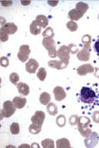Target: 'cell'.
<instances>
[{"label":"cell","instance_id":"cell-1","mask_svg":"<svg viewBox=\"0 0 99 148\" xmlns=\"http://www.w3.org/2000/svg\"><path fill=\"white\" fill-rule=\"evenodd\" d=\"M91 124V119L87 116H80L78 119L77 126L78 130L83 137L87 138L91 135L92 130L89 128V126Z\"/></svg>","mask_w":99,"mask_h":148},{"label":"cell","instance_id":"cell-2","mask_svg":"<svg viewBox=\"0 0 99 148\" xmlns=\"http://www.w3.org/2000/svg\"><path fill=\"white\" fill-rule=\"evenodd\" d=\"M96 92L91 88L83 87L80 92L79 99L83 103L86 104H92L95 101L96 99Z\"/></svg>","mask_w":99,"mask_h":148},{"label":"cell","instance_id":"cell-3","mask_svg":"<svg viewBox=\"0 0 99 148\" xmlns=\"http://www.w3.org/2000/svg\"><path fill=\"white\" fill-rule=\"evenodd\" d=\"M42 45L47 50L48 55L50 58H56L57 56V50L56 42L53 38L44 37L42 40Z\"/></svg>","mask_w":99,"mask_h":148},{"label":"cell","instance_id":"cell-4","mask_svg":"<svg viewBox=\"0 0 99 148\" xmlns=\"http://www.w3.org/2000/svg\"><path fill=\"white\" fill-rule=\"evenodd\" d=\"M15 111L16 107L13 105V102L6 101L3 103V109L1 110V119H3V117L10 118L13 114H15Z\"/></svg>","mask_w":99,"mask_h":148},{"label":"cell","instance_id":"cell-5","mask_svg":"<svg viewBox=\"0 0 99 148\" xmlns=\"http://www.w3.org/2000/svg\"><path fill=\"white\" fill-rule=\"evenodd\" d=\"M31 49L29 45H23L20 46L19 52L17 54V57L20 62H25L29 58V55L31 54Z\"/></svg>","mask_w":99,"mask_h":148},{"label":"cell","instance_id":"cell-6","mask_svg":"<svg viewBox=\"0 0 99 148\" xmlns=\"http://www.w3.org/2000/svg\"><path fill=\"white\" fill-rule=\"evenodd\" d=\"M99 136L95 132H92L91 135L89 137L85 138V145L88 148H93L95 147L98 143Z\"/></svg>","mask_w":99,"mask_h":148},{"label":"cell","instance_id":"cell-7","mask_svg":"<svg viewBox=\"0 0 99 148\" xmlns=\"http://www.w3.org/2000/svg\"><path fill=\"white\" fill-rule=\"evenodd\" d=\"M45 118L46 114L43 111L37 110L36 111L34 114L31 117V121L34 124H36L40 126H42Z\"/></svg>","mask_w":99,"mask_h":148},{"label":"cell","instance_id":"cell-8","mask_svg":"<svg viewBox=\"0 0 99 148\" xmlns=\"http://www.w3.org/2000/svg\"><path fill=\"white\" fill-rule=\"evenodd\" d=\"M69 62L65 61V60H50L48 62V65L50 68L58 69V70H61V69H65L67 66H68Z\"/></svg>","mask_w":99,"mask_h":148},{"label":"cell","instance_id":"cell-9","mask_svg":"<svg viewBox=\"0 0 99 148\" xmlns=\"http://www.w3.org/2000/svg\"><path fill=\"white\" fill-rule=\"evenodd\" d=\"M90 52H91V46H83V49L79 51L77 54L78 60L82 62L89 61L90 59Z\"/></svg>","mask_w":99,"mask_h":148},{"label":"cell","instance_id":"cell-10","mask_svg":"<svg viewBox=\"0 0 99 148\" xmlns=\"http://www.w3.org/2000/svg\"><path fill=\"white\" fill-rule=\"evenodd\" d=\"M70 51L68 46L63 45L57 51V56L61 60L68 61L70 60Z\"/></svg>","mask_w":99,"mask_h":148},{"label":"cell","instance_id":"cell-11","mask_svg":"<svg viewBox=\"0 0 99 148\" xmlns=\"http://www.w3.org/2000/svg\"><path fill=\"white\" fill-rule=\"evenodd\" d=\"M94 71V67L90 64H86L82 66H80L79 68L77 69V71L78 75L80 76L86 75L87 73H92Z\"/></svg>","mask_w":99,"mask_h":148},{"label":"cell","instance_id":"cell-12","mask_svg":"<svg viewBox=\"0 0 99 148\" xmlns=\"http://www.w3.org/2000/svg\"><path fill=\"white\" fill-rule=\"evenodd\" d=\"M53 92H54L55 99L57 101H61L64 100L67 96L65 90L63 87L60 86H57L55 87L53 90Z\"/></svg>","mask_w":99,"mask_h":148},{"label":"cell","instance_id":"cell-13","mask_svg":"<svg viewBox=\"0 0 99 148\" xmlns=\"http://www.w3.org/2000/svg\"><path fill=\"white\" fill-rule=\"evenodd\" d=\"M39 64L36 60L31 58L25 65L26 71L29 73H35L36 69L38 68Z\"/></svg>","mask_w":99,"mask_h":148},{"label":"cell","instance_id":"cell-14","mask_svg":"<svg viewBox=\"0 0 99 148\" xmlns=\"http://www.w3.org/2000/svg\"><path fill=\"white\" fill-rule=\"evenodd\" d=\"M3 31H5L8 34H13L17 31V26L13 23H7L1 27Z\"/></svg>","mask_w":99,"mask_h":148},{"label":"cell","instance_id":"cell-15","mask_svg":"<svg viewBox=\"0 0 99 148\" xmlns=\"http://www.w3.org/2000/svg\"><path fill=\"white\" fill-rule=\"evenodd\" d=\"M17 87L18 89V92L20 95L23 96H27L29 94L30 88L27 83L20 82L17 84Z\"/></svg>","mask_w":99,"mask_h":148},{"label":"cell","instance_id":"cell-16","mask_svg":"<svg viewBox=\"0 0 99 148\" xmlns=\"http://www.w3.org/2000/svg\"><path fill=\"white\" fill-rule=\"evenodd\" d=\"M12 102L16 108L21 109V108H24L25 105H26L27 99L26 98H23V97H15L13 98Z\"/></svg>","mask_w":99,"mask_h":148},{"label":"cell","instance_id":"cell-17","mask_svg":"<svg viewBox=\"0 0 99 148\" xmlns=\"http://www.w3.org/2000/svg\"><path fill=\"white\" fill-rule=\"evenodd\" d=\"M84 14L81 13L80 11L76 9H73L68 13V18L71 21H78L83 17Z\"/></svg>","mask_w":99,"mask_h":148},{"label":"cell","instance_id":"cell-18","mask_svg":"<svg viewBox=\"0 0 99 148\" xmlns=\"http://www.w3.org/2000/svg\"><path fill=\"white\" fill-rule=\"evenodd\" d=\"M35 21L39 26L44 28V29H45L48 26V23H49L48 18L44 15H38V16H36Z\"/></svg>","mask_w":99,"mask_h":148},{"label":"cell","instance_id":"cell-19","mask_svg":"<svg viewBox=\"0 0 99 148\" xmlns=\"http://www.w3.org/2000/svg\"><path fill=\"white\" fill-rule=\"evenodd\" d=\"M30 32L33 35H38L41 32V27L38 25L36 21H33L30 25Z\"/></svg>","mask_w":99,"mask_h":148},{"label":"cell","instance_id":"cell-20","mask_svg":"<svg viewBox=\"0 0 99 148\" xmlns=\"http://www.w3.org/2000/svg\"><path fill=\"white\" fill-rule=\"evenodd\" d=\"M40 103L44 105H47L48 103H50L51 101V96L47 92H43L40 94V98H39Z\"/></svg>","mask_w":99,"mask_h":148},{"label":"cell","instance_id":"cell-21","mask_svg":"<svg viewBox=\"0 0 99 148\" xmlns=\"http://www.w3.org/2000/svg\"><path fill=\"white\" fill-rule=\"evenodd\" d=\"M56 147L57 148L71 147L70 141L66 138L59 139L56 141Z\"/></svg>","mask_w":99,"mask_h":148},{"label":"cell","instance_id":"cell-22","mask_svg":"<svg viewBox=\"0 0 99 148\" xmlns=\"http://www.w3.org/2000/svg\"><path fill=\"white\" fill-rule=\"evenodd\" d=\"M46 110L48 111V114L51 116H55L57 114V106L56 105V104L53 103H48L46 106Z\"/></svg>","mask_w":99,"mask_h":148},{"label":"cell","instance_id":"cell-23","mask_svg":"<svg viewBox=\"0 0 99 148\" xmlns=\"http://www.w3.org/2000/svg\"><path fill=\"white\" fill-rule=\"evenodd\" d=\"M75 9L85 15V13H86L87 11L89 9V5L86 3H85V2H82V1L78 2V3L76 4Z\"/></svg>","mask_w":99,"mask_h":148},{"label":"cell","instance_id":"cell-24","mask_svg":"<svg viewBox=\"0 0 99 148\" xmlns=\"http://www.w3.org/2000/svg\"><path fill=\"white\" fill-rule=\"evenodd\" d=\"M29 132L31 134L36 135V134H38L40 132L41 130H42V126H38V125L34 124L33 123L29 126Z\"/></svg>","mask_w":99,"mask_h":148},{"label":"cell","instance_id":"cell-25","mask_svg":"<svg viewBox=\"0 0 99 148\" xmlns=\"http://www.w3.org/2000/svg\"><path fill=\"white\" fill-rule=\"evenodd\" d=\"M46 70L44 68H40V69H38V71L37 73H36V75H37L38 78L39 79V80L41 81V82H44V79L46 77Z\"/></svg>","mask_w":99,"mask_h":148},{"label":"cell","instance_id":"cell-26","mask_svg":"<svg viewBox=\"0 0 99 148\" xmlns=\"http://www.w3.org/2000/svg\"><path fill=\"white\" fill-rule=\"evenodd\" d=\"M41 145L44 148H54V142L51 139H45L41 143Z\"/></svg>","mask_w":99,"mask_h":148},{"label":"cell","instance_id":"cell-27","mask_svg":"<svg viewBox=\"0 0 99 148\" xmlns=\"http://www.w3.org/2000/svg\"><path fill=\"white\" fill-rule=\"evenodd\" d=\"M10 132L13 135H17L20 132V126L17 122H13L10 126Z\"/></svg>","mask_w":99,"mask_h":148},{"label":"cell","instance_id":"cell-28","mask_svg":"<svg viewBox=\"0 0 99 148\" xmlns=\"http://www.w3.org/2000/svg\"><path fill=\"white\" fill-rule=\"evenodd\" d=\"M56 124L60 128H63V127L65 126L66 124V119L65 116L63 114L59 115L56 119Z\"/></svg>","mask_w":99,"mask_h":148},{"label":"cell","instance_id":"cell-29","mask_svg":"<svg viewBox=\"0 0 99 148\" xmlns=\"http://www.w3.org/2000/svg\"><path fill=\"white\" fill-rule=\"evenodd\" d=\"M66 27L71 32H75L78 29V25L73 21H70L67 23Z\"/></svg>","mask_w":99,"mask_h":148},{"label":"cell","instance_id":"cell-30","mask_svg":"<svg viewBox=\"0 0 99 148\" xmlns=\"http://www.w3.org/2000/svg\"><path fill=\"white\" fill-rule=\"evenodd\" d=\"M42 36L44 37H48V38H53L54 36V32L53 29L51 27H48L43 32Z\"/></svg>","mask_w":99,"mask_h":148},{"label":"cell","instance_id":"cell-31","mask_svg":"<svg viewBox=\"0 0 99 148\" xmlns=\"http://www.w3.org/2000/svg\"><path fill=\"white\" fill-rule=\"evenodd\" d=\"M82 44L83 46H91V36L89 34H85L81 39Z\"/></svg>","mask_w":99,"mask_h":148},{"label":"cell","instance_id":"cell-32","mask_svg":"<svg viewBox=\"0 0 99 148\" xmlns=\"http://www.w3.org/2000/svg\"><path fill=\"white\" fill-rule=\"evenodd\" d=\"M10 80L13 84L17 85V82L19 81V76L15 72L11 73L10 75Z\"/></svg>","mask_w":99,"mask_h":148},{"label":"cell","instance_id":"cell-33","mask_svg":"<svg viewBox=\"0 0 99 148\" xmlns=\"http://www.w3.org/2000/svg\"><path fill=\"white\" fill-rule=\"evenodd\" d=\"M0 39H1V41L3 42L8 41L9 39V34L2 29L0 30Z\"/></svg>","mask_w":99,"mask_h":148},{"label":"cell","instance_id":"cell-34","mask_svg":"<svg viewBox=\"0 0 99 148\" xmlns=\"http://www.w3.org/2000/svg\"><path fill=\"white\" fill-rule=\"evenodd\" d=\"M78 117L77 115H71L70 117V119H69V122L71 126H74L76 124H77V121H78Z\"/></svg>","mask_w":99,"mask_h":148},{"label":"cell","instance_id":"cell-35","mask_svg":"<svg viewBox=\"0 0 99 148\" xmlns=\"http://www.w3.org/2000/svg\"><path fill=\"white\" fill-rule=\"evenodd\" d=\"M68 47L70 48V51L71 54H75L76 53H78V52H79V49H78L77 46H76L75 44H70V45L68 46Z\"/></svg>","mask_w":99,"mask_h":148},{"label":"cell","instance_id":"cell-36","mask_svg":"<svg viewBox=\"0 0 99 148\" xmlns=\"http://www.w3.org/2000/svg\"><path fill=\"white\" fill-rule=\"evenodd\" d=\"M10 64V61H9L8 58L7 57H1V66L3 68H7Z\"/></svg>","mask_w":99,"mask_h":148},{"label":"cell","instance_id":"cell-37","mask_svg":"<svg viewBox=\"0 0 99 148\" xmlns=\"http://www.w3.org/2000/svg\"><path fill=\"white\" fill-rule=\"evenodd\" d=\"M92 118L94 122L99 124V110H96L93 113Z\"/></svg>","mask_w":99,"mask_h":148},{"label":"cell","instance_id":"cell-38","mask_svg":"<svg viewBox=\"0 0 99 148\" xmlns=\"http://www.w3.org/2000/svg\"><path fill=\"white\" fill-rule=\"evenodd\" d=\"M93 48H94V50L95 51V52L96 53V54L99 56V38L96 40L95 43H94Z\"/></svg>","mask_w":99,"mask_h":148},{"label":"cell","instance_id":"cell-39","mask_svg":"<svg viewBox=\"0 0 99 148\" xmlns=\"http://www.w3.org/2000/svg\"><path fill=\"white\" fill-rule=\"evenodd\" d=\"M1 3L3 6L4 7H8V6H10L12 5L13 2L11 1H1Z\"/></svg>","mask_w":99,"mask_h":148},{"label":"cell","instance_id":"cell-40","mask_svg":"<svg viewBox=\"0 0 99 148\" xmlns=\"http://www.w3.org/2000/svg\"><path fill=\"white\" fill-rule=\"evenodd\" d=\"M59 3L58 1H48V3L49 4L50 6H52V7L56 6L57 5V3Z\"/></svg>","mask_w":99,"mask_h":148},{"label":"cell","instance_id":"cell-41","mask_svg":"<svg viewBox=\"0 0 99 148\" xmlns=\"http://www.w3.org/2000/svg\"><path fill=\"white\" fill-rule=\"evenodd\" d=\"M94 70H95V72H94V75H95L96 77L99 79V68H94Z\"/></svg>","mask_w":99,"mask_h":148},{"label":"cell","instance_id":"cell-42","mask_svg":"<svg viewBox=\"0 0 99 148\" xmlns=\"http://www.w3.org/2000/svg\"><path fill=\"white\" fill-rule=\"evenodd\" d=\"M20 3L23 5H29L31 3V1H20Z\"/></svg>","mask_w":99,"mask_h":148},{"label":"cell","instance_id":"cell-43","mask_svg":"<svg viewBox=\"0 0 99 148\" xmlns=\"http://www.w3.org/2000/svg\"><path fill=\"white\" fill-rule=\"evenodd\" d=\"M98 18L99 19V14H98Z\"/></svg>","mask_w":99,"mask_h":148}]
</instances>
